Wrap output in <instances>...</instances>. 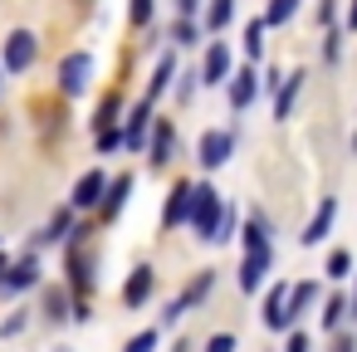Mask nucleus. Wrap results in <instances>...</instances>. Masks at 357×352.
Returning <instances> with one entry per match:
<instances>
[{
  "instance_id": "nucleus-1",
  "label": "nucleus",
  "mask_w": 357,
  "mask_h": 352,
  "mask_svg": "<svg viewBox=\"0 0 357 352\" xmlns=\"http://www.w3.org/2000/svg\"><path fill=\"white\" fill-rule=\"evenodd\" d=\"M220 211H225V206H220L215 186H206V181H201V186H196V196H191V225H196V235H206V240H211V235H215Z\"/></svg>"
},
{
  "instance_id": "nucleus-2",
  "label": "nucleus",
  "mask_w": 357,
  "mask_h": 352,
  "mask_svg": "<svg viewBox=\"0 0 357 352\" xmlns=\"http://www.w3.org/2000/svg\"><path fill=\"white\" fill-rule=\"evenodd\" d=\"M35 54H40V40H35L30 30H15V35L6 40V69H10V74L30 69V64H35Z\"/></svg>"
},
{
  "instance_id": "nucleus-3",
  "label": "nucleus",
  "mask_w": 357,
  "mask_h": 352,
  "mask_svg": "<svg viewBox=\"0 0 357 352\" xmlns=\"http://www.w3.org/2000/svg\"><path fill=\"white\" fill-rule=\"evenodd\" d=\"M89 74H93V59H89V54L79 49V54H69V59L59 64V89L79 98V93L89 89Z\"/></svg>"
},
{
  "instance_id": "nucleus-4",
  "label": "nucleus",
  "mask_w": 357,
  "mask_h": 352,
  "mask_svg": "<svg viewBox=\"0 0 357 352\" xmlns=\"http://www.w3.org/2000/svg\"><path fill=\"white\" fill-rule=\"evenodd\" d=\"M269 264H274V250H269V245H264V250H250V254H245V264H240V289H245V293H255V289L264 284Z\"/></svg>"
},
{
  "instance_id": "nucleus-5",
  "label": "nucleus",
  "mask_w": 357,
  "mask_h": 352,
  "mask_svg": "<svg viewBox=\"0 0 357 352\" xmlns=\"http://www.w3.org/2000/svg\"><path fill=\"white\" fill-rule=\"evenodd\" d=\"M235 152V137L230 132H206L201 137V167H225Z\"/></svg>"
},
{
  "instance_id": "nucleus-6",
  "label": "nucleus",
  "mask_w": 357,
  "mask_h": 352,
  "mask_svg": "<svg viewBox=\"0 0 357 352\" xmlns=\"http://www.w3.org/2000/svg\"><path fill=\"white\" fill-rule=\"evenodd\" d=\"M103 191H108V176H103V171H89V176H79V186H74V211H89V206H98V201H103Z\"/></svg>"
},
{
  "instance_id": "nucleus-7",
  "label": "nucleus",
  "mask_w": 357,
  "mask_h": 352,
  "mask_svg": "<svg viewBox=\"0 0 357 352\" xmlns=\"http://www.w3.org/2000/svg\"><path fill=\"white\" fill-rule=\"evenodd\" d=\"M191 196H196V186L191 181H181L172 196H167V215H162V225L172 230V225H181V220H191Z\"/></svg>"
},
{
  "instance_id": "nucleus-8",
  "label": "nucleus",
  "mask_w": 357,
  "mask_h": 352,
  "mask_svg": "<svg viewBox=\"0 0 357 352\" xmlns=\"http://www.w3.org/2000/svg\"><path fill=\"white\" fill-rule=\"evenodd\" d=\"M333 215H337V201L328 196V201H323V206L313 211V220L303 225V235H298V240H303V245H318V240H323V235L333 230Z\"/></svg>"
},
{
  "instance_id": "nucleus-9",
  "label": "nucleus",
  "mask_w": 357,
  "mask_h": 352,
  "mask_svg": "<svg viewBox=\"0 0 357 352\" xmlns=\"http://www.w3.org/2000/svg\"><path fill=\"white\" fill-rule=\"evenodd\" d=\"M152 284H157V279H152V269H147V264H137V269H132V279H128V289H123V303H128V308H142V303L152 298Z\"/></svg>"
},
{
  "instance_id": "nucleus-10",
  "label": "nucleus",
  "mask_w": 357,
  "mask_h": 352,
  "mask_svg": "<svg viewBox=\"0 0 357 352\" xmlns=\"http://www.w3.org/2000/svg\"><path fill=\"white\" fill-rule=\"evenodd\" d=\"M255 93H259V74H255V69H240V74L230 79V103H235V108H250Z\"/></svg>"
},
{
  "instance_id": "nucleus-11",
  "label": "nucleus",
  "mask_w": 357,
  "mask_h": 352,
  "mask_svg": "<svg viewBox=\"0 0 357 352\" xmlns=\"http://www.w3.org/2000/svg\"><path fill=\"white\" fill-rule=\"evenodd\" d=\"M35 279H40V259L30 254V259H20V264L6 274V284H0V289H6V293H20V289H30Z\"/></svg>"
},
{
  "instance_id": "nucleus-12",
  "label": "nucleus",
  "mask_w": 357,
  "mask_h": 352,
  "mask_svg": "<svg viewBox=\"0 0 357 352\" xmlns=\"http://www.w3.org/2000/svg\"><path fill=\"white\" fill-rule=\"evenodd\" d=\"M225 74H230V49H225V45H211V49H206L201 79H206V84H225Z\"/></svg>"
},
{
  "instance_id": "nucleus-13",
  "label": "nucleus",
  "mask_w": 357,
  "mask_h": 352,
  "mask_svg": "<svg viewBox=\"0 0 357 352\" xmlns=\"http://www.w3.org/2000/svg\"><path fill=\"white\" fill-rule=\"evenodd\" d=\"M303 79H308V74H289V79H284V89H279V103H274V118H289V113H294V98H298Z\"/></svg>"
},
{
  "instance_id": "nucleus-14",
  "label": "nucleus",
  "mask_w": 357,
  "mask_h": 352,
  "mask_svg": "<svg viewBox=\"0 0 357 352\" xmlns=\"http://www.w3.org/2000/svg\"><path fill=\"white\" fill-rule=\"evenodd\" d=\"M147 118H152V103L142 98V103L132 108V118H128V132H123V137H128V147H142V132H147Z\"/></svg>"
},
{
  "instance_id": "nucleus-15",
  "label": "nucleus",
  "mask_w": 357,
  "mask_h": 352,
  "mask_svg": "<svg viewBox=\"0 0 357 352\" xmlns=\"http://www.w3.org/2000/svg\"><path fill=\"white\" fill-rule=\"evenodd\" d=\"M128 191H132V176H118L113 186H108V201H103V215L113 220V215H123V206H128Z\"/></svg>"
},
{
  "instance_id": "nucleus-16",
  "label": "nucleus",
  "mask_w": 357,
  "mask_h": 352,
  "mask_svg": "<svg viewBox=\"0 0 357 352\" xmlns=\"http://www.w3.org/2000/svg\"><path fill=\"white\" fill-rule=\"evenodd\" d=\"M172 74H176V64H172V54H162V59H157V79L147 84V103H157V98L167 93V84H172Z\"/></svg>"
},
{
  "instance_id": "nucleus-17",
  "label": "nucleus",
  "mask_w": 357,
  "mask_h": 352,
  "mask_svg": "<svg viewBox=\"0 0 357 352\" xmlns=\"http://www.w3.org/2000/svg\"><path fill=\"white\" fill-rule=\"evenodd\" d=\"M172 162V123H157V142H152V167Z\"/></svg>"
},
{
  "instance_id": "nucleus-18",
  "label": "nucleus",
  "mask_w": 357,
  "mask_h": 352,
  "mask_svg": "<svg viewBox=\"0 0 357 352\" xmlns=\"http://www.w3.org/2000/svg\"><path fill=\"white\" fill-rule=\"evenodd\" d=\"M235 15V0H211V10H206V30H225Z\"/></svg>"
},
{
  "instance_id": "nucleus-19",
  "label": "nucleus",
  "mask_w": 357,
  "mask_h": 352,
  "mask_svg": "<svg viewBox=\"0 0 357 352\" xmlns=\"http://www.w3.org/2000/svg\"><path fill=\"white\" fill-rule=\"evenodd\" d=\"M313 298H318V289H313V284H294V293H289V323H294Z\"/></svg>"
},
{
  "instance_id": "nucleus-20",
  "label": "nucleus",
  "mask_w": 357,
  "mask_h": 352,
  "mask_svg": "<svg viewBox=\"0 0 357 352\" xmlns=\"http://www.w3.org/2000/svg\"><path fill=\"white\" fill-rule=\"evenodd\" d=\"M264 30H269V25H264V15L245 30V54H250V59H259V54H264Z\"/></svg>"
},
{
  "instance_id": "nucleus-21",
  "label": "nucleus",
  "mask_w": 357,
  "mask_h": 352,
  "mask_svg": "<svg viewBox=\"0 0 357 352\" xmlns=\"http://www.w3.org/2000/svg\"><path fill=\"white\" fill-rule=\"evenodd\" d=\"M118 118H123L118 98H103V108H98V118H93V123H98V132H113V123H118Z\"/></svg>"
},
{
  "instance_id": "nucleus-22",
  "label": "nucleus",
  "mask_w": 357,
  "mask_h": 352,
  "mask_svg": "<svg viewBox=\"0 0 357 352\" xmlns=\"http://www.w3.org/2000/svg\"><path fill=\"white\" fill-rule=\"evenodd\" d=\"M235 225H240V215H235V211H220V220H215V235H211V245H225V240L235 235Z\"/></svg>"
},
{
  "instance_id": "nucleus-23",
  "label": "nucleus",
  "mask_w": 357,
  "mask_h": 352,
  "mask_svg": "<svg viewBox=\"0 0 357 352\" xmlns=\"http://www.w3.org/2000/svg\"><path fill=\"white\" fill-rule=\"evenodd\" d=\"M264 245H269V225L255 215V220H250V230H245V250H264Z\"/></svg>"
},
{
  "instance_id": "nucleus-24",
  "label": "nucleus",
  "mask_w": 357,
  "mask_h": 352,
  "mask_svg": "<svg viewBox=\"0 0 357 352\" xmlns=\"http://www.w3.org/2000/svg\"><path fill=\"white\" fill-rule=\"evenodd\" d=\"M294 10H298V0H274V6L264 10V25H284Z\"/></svg>"
},
{
  "instance_id": "nucleus-25",
  "label": "nucleus",
  "mask_w": 357,
  "mask_h": 352,
  "mask_svg": "<svg viewBox=\"0 0 357 352\" xmlns=\"http://www.w3.org/2000/svg\"><path fill=\"white\" fill-rule=\"evenodd\" d=\"M172 40H176V45H196V40H201V25L181 15V20H176V30H172Z\"/></svg>"
},
{
  "instance_id": "nucleus-26",
  "label": "nucleus",
  "mask_w": 357,
  "mask_h": 352,
  "mask_svg": "<svg viewBox=\"0 0 357 352\" xmlns=\"http://www.w3.org/2000/svg\"><path fill=\"white\" fill-rule=\"evenodd\" d=\"M328 274H333V279H347V274H352V254H347V250H333V254H328Z\"/></svg>"
},
{
  "instance_id": "nucleus-27",
  "label": "nucleus",
  "mask_w": 357,
  "mask_h": 352,
  "mask_svg": "<svg viewBox=\"0 0 357 352\" xmlns=\"http://www.w3.org/2000/svg\"><path fill=\"white\" fill-rule=\"evenodd\" d=\"M128 352H157V328H147V332H137V337L128 342Z\"/></svg>"
},
{
  "instance_id": "nucleus-28",
  "label": "nucleus",
  "mask_w": 357,
  "mask_h": 352,
  "mask_svg": "<svg viewBox=\"0 0 357 352\" xmlns=\"http://www.w3.org/2000/svg\"><path fill=\"white\" fill-rule=\"evenodd\" d=\"M118 147H128V137L113 128V132H98V152H118Z\"/></svg>"
},
{
  "instance_id": "nucleus-29",
  "label": "nucleus",
  "mask_w": 357,
  "mask_h": 352,
  "mask_svg": "<svg viewBox=\"0 0 357 352\" xmlns=\"http://www.w3.org/2000/svg\"><path fill=\"white\" fill-rule=\"evenodd\" d=\"M45 240H69V211H59L54 220H50V235Z\"/></svg>"
},
{
  "instance_id": "nucleus-30",
  "label": "nucleus",
  "mask_w": 357,
  "mask_h": 352,
  "mask_svg": "<svg viewBox=\"0 0 357 352\" xmlns=\"http://www.w3.org/2000/svg\"><path fill=\"white\" fill-rule=\"evenodd\" d=\"M342 313H347V303H342V298H328V313H323V323H328V328H337V323H342Z\"/></svg>"
},
{
  "instance_id": "nucleus-31",
  "label": "nucleus",
  "mask_w": 357,
  "mask_h": 352,
  "mask_svg": "<svg viewBox=\"0 0 357 352\" xmlns=\"http://www.w3.org/2000/svg\"><path fill=\"white\" fill-rule=\"evenodd\" d=\"M206 352H235V337H230V332H215V337L206 342Z\"/></svg>"
},
{
  "instance_id": "nucleus-32",
  "label": "nucleus",
  "mask_w": 357,
  "mask_h": 352,
  "mask_svg": "<svg viewBox=\"0 0 357 352\" xmlns=\"http://www.w3.org/2000/svg\"><path fill=\"white\" fill-rule=\"evenodd\" d=\"M152 20V0H132V25H147Z\"/></svg>"
},
{
  "instance_id": "nucleus-33",
  "label": "nucleus",
  "mask_w": 357,
  "mask_h": 352,
  "mask_svg": "<svg viewBox=\"0 0 357 352\" xmlns=\"http://www.w3.org/2000/svg\"><path fill=\"white\" fill-rule=\"evenodd\" d=\"M284 352H313V347H308V332H289V347H284Z\"/></svg>"
},
{
  "instance_id": "nucleus-34",
  "label": "nucleus",
  "mask_w": 357,
  "mask_h": 352,
  "mask_svg": "<svg viewBox=\"0 0 357 352\" xmlns=\"http://www.w3.org/2000/svg\"><path fill=\"white\" fill-rule=\"evenodd\" d=\"M342 35H328V45H323V54H328V64H337V54H342V45H337Z\"/></svg>"
},
{
  "instance_id": "nucleus-35",
  "label": "nucleus",
  "mask_w": 357,
  "mask_h": 352,
  "mask_svg": "<svg viewBox=\"0 0 357 352\" xmlns=\"http://www.w3.org/2000/svg\"><path fill=\"white\" fill-rule=\"evenodd\" d=\"M176 6H181V15H186V20H191V15H196V10H201V0H176Z\"/></svg>"
},
{
  "instance_id": "nucleus-36",
  "label": "nucleus",
  "mask_w": 357,
  "mask_h": 352,
  "mask_svg": "<svg viewBox=\"0 0 357 352\" xmlns=\"http://www.w3.org/2000/svg\"><path fill=\"white\" fill-rule=\"evenodd\" d=\"M10 269H15V264H10L6 254H0V284H6V274H10Z\"/></svg>"
},
{
  "instance_id": "nucleus-37",
  "label": "nucleus",
  "mask_w": 357,
  "mask_h": 352,
  "mask_svg": "<svg viewBox=\"0 0 357 352\" xmlns=\"http://www.w3.org/2000/svg\"><path fill=\"white\" fill-rule=\"evenodd\" d=\"M347 30H357V0H352V10H347Z\"/></svg>"
},
{
  "instance_id": "nucleus-38",
  "label": "nucleus",
  "mask_w": 357,
  "mask_h": 352,
  "mask_svg": "<svg viewBox=\"0 0 357 352\" xmlns=\"http://www.w3.org/2000/svg\"><path fill=\"white\" fill-rule=\"evenodd\" d=\"M352 318H357V293H352Z\"/></svg>"
}]
</instances>
